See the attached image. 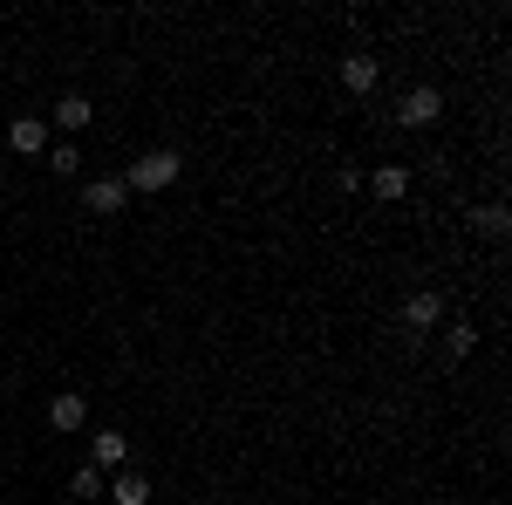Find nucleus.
<instances>
[{
	"instance_id": "nucleus-2",
	"label": "nucleus",
	"mask_w": 512,
	"mask_h": 505,
	"mask_svg": "<svg viewBox=\"0 0 512 505\" xmlns=\"http://www.w3.org/2000/svg\"><path fill=\"white\" fill-rule=\"evenodd\" d=\"M437 117H444V96H437L431 82H417V89L396 103V123H403V130H431Z\"/></svg>"
},
{
	"instance_id": "nucleus-5",
	"label": "nucleus",
	"mask_w": 512,
	"mask_h": 505,
	"mask_svg": "<svg viewBox=\"0 0 512 505\" xmlns=\"http://www.w3.org/2000/svg\"><path fill=\"white\" fill-rule=\"evenodd\" d=\"M7 144L21 157H48V117H14L7 123Z\"/></svg>"
},
{
	"instance_id": "nucleus-6",
	"label": "nucleus",
	"mask_w": 512,
	"mask_h": 505,
	"mask_svg": "<svg viewBox=\"0 0 512 505\" xmlns=\"http://www.w3.org/2000/svg\"><path fill=\"white\" fill-rule=\"evenodd\" d=\"M437 321H444V301H437V294H410V301H403V328H410V335H431Z\"/></svg>"
},
{
	"instance_id": "nucleus-3",
	"label": "nucleus",
	"mask_w": 512,
	"mask_h": 505,
	"mask_svg": "<svg viewBox=\"0 0 512 505\" xmlns=\"http://www.w3.org/2000/svg\"><path fill=\"white\" fill-rule=\"evenodd\" d=\"M376 82H383V62H376V55H362V48H349V55H342V89L376 96Z\"/></svg>"
},
{
	"instance_id": "nucleus-13",
	"label": "nucleus",
	"mask_w": 512,
	"mask_h": 505,
	"mask_svg": "<svg viewBox=\"0 0 512 505\" xmlns=\"http://www.w3.org/2000/svg\"><path fill=\"white\" fill-rule=\"evenodd\" d=\"M48 171H55V178H76V171H82V151H76V137H62V144H48Z\"/></svg>"
},
{
	"instance_id": "nucleus-15",
	"label": "nucleus",
	"mask_w": 512,
	"mask_h": 505,
	"mask_svg": "<svg viewBox=\"0 0 512 505\" xmlns=\"http://www.w3.org/2000/svg\"><path fill=\"white\" fill-rule=\"evenodd\" d=\"M69 492H76V499H103V492H110V478H103L96 465H82L76 478H69Z\"/></svg>"
},
{
	"instance_id": "nucleus-11",
	"label": "nucleus",
	"mask_w": 512,
	"mask_h": 505,
	"mask_svg": "<svg viewBox=\"0 0 512 505\" xmlns=\"http://www.w3.org/2000/svg\"><path fill=\"white\" fill-rule=\"evenodd\" d=\"M472 226L485 239H506L512 233V212H506V205H472Z\"/></svg>"
},
{
	"instance_id": "nucleus-14",
	"label": "nucleus",
	"mask_w": 512,
	"mask_h": 505,
	"mask_svg": "<svg viewBox=\"0 0 512 505\" xmlns=\"http://www.w3.org/2000/svg\"><path fill=\"white\" fill-rule=\"evenodd\" d=\"M110 499H117V505H144V499H151V478H144V471H123L117 485H110Z\"/></svg>"
},
{
	"instance_id": "nucleus-7",
	"label": "nucleus",
	"mask_w": 512,
	"mask_h": 505,
	"mask_svg": "<svg viewBox=\"0 0 512 505\" xmlns=\"http://www.w3.org/2000/svg\"><path fill=\"white\" fill-rule=\"evenodd\" d=\"M123 458H130V437H123V430H96V444H89V465H96V471H117Z\"/></svg>"
},
{
	"instance_id": "nucleus-8",
	"label": "nucleus",
	"mask_w": 512,
	"mask_h": 505,
	"mask_svg": "<svg viewBox=\"0 0 512 505\" xmlns=\"http://www.w3.org/2000/svg\"><path fill=\"white\" fill-rule=\"evenodd\" d=\"M48 424H55V430H82V424H89V396H76V389H62V396L48 403Z\"/></svg>"
},
{
	"instance_id": "nucleus-4",
	"label": "nucleus",
	"mask_w": 512,
	"mask_h": 505,
	"mask_svg": "<svg viewBox=\"0 0 512 505\" xmlns=\"http://www.w3.org/2000/svg\"><path fill=\"white\" fill-rule=\"evenodd\" d=\"M123 178H89V185H82V205H89V212H96V219H117L123 212Z\"/></svg>"
},
{
	"instance_id": "nucleus-9",
	"label": "nucleus",
	"mask_w": 512,
	"mask_h": 505,
	"mask_svg": "<svg viewBox=\"0 0 512 505\" xmlns=\"http://www.w3.org/2000/svg\"><path fill=\"white\" fill-rule=\"evenodd\" d=\"M89 117H96V110H89V96H62V103H55V130H62V137H82Z\"/></svg>"
},
{
	"instance_id": "nucleus-1",
	"label": "nucleus",
	"mask_w": 512,
	"mask_h": 505,
	"mask_svg": "<svg viewBox=\"0 0 512 505\" xmlns=\"http://www.w3.org/2000/svg\"><path fill=\"white\" fill-rule=\"evenodd\" d=\"M178 171H185L178 151H144L130 171H123V192H164V185H178Z\"/></svg>"
},
{
	"instance_id": "nucleus-10",
	"label": "nucleus",
	"mask_w": 512,
	"mask_h": 505,
	"mask_svg": "<svg viewBox=\"0 0 512 505\" xmlns=\"http://www.w3.org/2000/svg\"><path fill=\"white\" fill-rule=\"evenodd\" d=\"M369 192L376 198H403L410 192V171H403V164H376V171H369Z\"/></svg>"
},
{
	"instance_id": "nucleus-12",
	"label": "nucleus",
	"mask_w": 512,
	"mask_h": 505,
	"mask_svg": "<svg viewBox=\"0 0 512 505\" xmlns=\"http://www.w3.org/2000/svg\"><path fill=\"white\" fill-rule=\"evenodd\" d=\"M472 349H478V328H472V321H451V328H444V355H451V362H465Z\"/></svg>"
}]
</instances>
